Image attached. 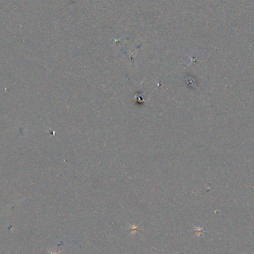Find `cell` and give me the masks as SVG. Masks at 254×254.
<instances>
[{
	"label": "cell",
	"mask_w": 254,
	"mask_h": 254,
	"mask_svg": "<svg viewBox=\"0 0 254 254\" xmlns=\"http://www.w3.org/2000/svg\"><path fill=\"white\" fill-rule=\"evenodd\" d=\"M50 253H51V254H60V252H57V253H52V252H51V251H50Z\"/></svg>",
	"instance_id": "6da1fadb"
}]
</instances>
